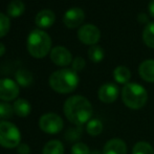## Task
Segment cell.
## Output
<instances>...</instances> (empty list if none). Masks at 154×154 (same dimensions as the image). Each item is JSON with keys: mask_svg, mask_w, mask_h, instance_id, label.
<instances>
[{"mask_svg": "<svg viewBox=\"0 0 154 154\" xmlns=\"http://www.w3.org/2000/svg\"><path fill=\"white\" fill-rule=\"evenodd\" d=\"M66 119L75 126H82L91 120L92 105L83 95H72L65 101L63 106Z\"/></svg>", "mask_w": 154, "mask_h": 154, "instance_id": "1", "label": "cell"}, {"mask_svg": "<svg viewBox=\"0 0 154 154\" xmlns=\"http://www.w3.org/2000/svg\"><path fill=\"white\" fill-rule=\"evenodd\" d=\"M51 89L58 93H70L79 85V75L73 69L63 68L54 71L48 80Z\"/></svg>", "mask_w": 154, "mask_h": 154, "instance_id": "2", "label": "cell"}, {"mask_svg": "<svg viewBox=\"0 0 154 154\" xmlns=\"http://www.w3.org/2000/svg\"><path fill=\"white\" fill-rule=\"evenodd\" d=\"M51 48V38L42 29H34L27 37V51L32 57L42 59L46 57Z\"/></svg>", "mask_w": 154, "mask_h": 154, "instance_id": "3", "label": "cell"}, {"mask_svg": "<svg viewBox=\"0 0 154 154\" xmlns=\"http://www.w3.org/2000/svg\"><path fill=\"white\" fill-rule=\"evenodd\" d=\"M122 100L125 106L137 110L143 108L148 101V93L145 87L137 83H128L122 89Z\"/></svg>", "mask_w": 154, "mask_h": 154, "instance_id": "4", "label": "cell"}, {"mask_svg": "<svg viewBox=\"0 0 154 154\" xmlns=\"http://www.w3.org/2000/svg\"><path fill=\"white\" fill-rule=\"evenodd\" d=\"M21 133L15 124L8 121L0 122V146L13 149L21 144Z\"/></svg>", "mask_w": 154, "mask_h": 154, "instance_id": "5", "label": "cell"}, {"mask_svg": "<svg viewBox=\"0 0 154 154\" xmlns=\"http://www.w3.org/2000/svg\"><path fill=\"white\" fill-rule=\"evenodd\" d=\"M39 127L43 132L47 134H57L63 129L64 122L59 114L49 112V113L43 114L40 118Z\"/></svg>", "mask_w": 154, "mask_h": 154, "instance_id": "6", "label": "cell"}, {"mask_svg": "<svg viewBox=\"0 0 154 154\" xmlns=\"http://www.w3.org/2000/svg\"><path fill=\"white\" fill-rule=\"evenodd\" d=\"M78 38L83 44L95 45L101 38V32L95 25L87 23L80 27L78 31Z\"/></svg>", "mask_w": 154, "mask_h": 154, "instance_id": "7", "label": "cell"}, {"mask_svg": "<svg viewBox=\"0 0 154 154\" xmlns=\"http://www.w3.org/2000/svg\"><path fill=\"white\" fill-rule=\"evenodd\" d=\"M19 92L20 89L17 82L8 78L0 79V100L3 102L13 101L18 97Z\"/></svg>", "mask_w": 154, "mask_h": 154, "instance_id": "8", "label": "cell"}, {"mask_svg": "<svg viewBox=\"0 0 154 154\" xmlns=\"http://www.w3.org/2000/svg\"><path fill=\"white\" fill-rule=\"evenodd\" d=\"M85 19V13L80 8H71L63 16V23L68 29H75L83 23Z\"/></svg>", "mask_w": 154, "mask_h": 154, "instance_id": "9", "label": "cell"}, {"mask_svg": "<svg viewBox=\"0 0 154 154\" xmlns=\"http://www.w3.org/2000/svg\"><path fill=\"white\" fill-rule=\"evenodd\" d=\"M51 60L54 64L65 67L72 63V56L66 47L56 46L51 51Z\"/></svg>", "mask_w": 154, "mask_h": 154, "instance_id": "10", "label": "cell"}, {"mask_svg": "<svg viewBox=\"0 0 154 154\" xmlns=\"http://www.w3.org/2000/svg\"><path fill=\"white\" fill-rule=\"evenodd\" d=\"M119 87L113 83H105L100 87L97 95L101 102L105 104H111L119 97Z\"/></svg>", "mask_w": 154, "mask_h": 154, "instance_id": "11", "label": "cell"}, {"mask_svg": "<svg viewBox=\"0 0 154 154\" xmlns=\"http://www.w3.org/2000/svg\"><path fill=\"white\" fill-rule=\"evenodd\" d=\"M103 154H127V145L121 138H112L105 144Z\"/></svg>", "mask_w": 154, "mask_h": 154, "instance_id": "12", "label": "cell"}, {"mask_svg": "<svg viewBox=\"0 0 154 154\" xmlns=\"http://www.w3.org/2000/svg\"><path fill=\"white\" fill-rule=\"evenodd\" d=\"M56 15L51 10H42L37 14L35 18L36 25L40 29H47L51 27L55 23Z\"/></svg>", "mask_w": 154, "mask_h": 154, "instance_id": "13", "label": "cell"}, {"mask_svg": "<svg viewBox=\"0 0 154 154\" xmlns=\"http://www.w3.org/2000/svg\"><path fill=\"white\" fill-rule=\"evenodd\" d=\"M138 73L144 81L154 83V60H145L138 67Z\"/></svg>", "mask_w": 154, "mask_h": 154, "instance_id": "14", "label": "cell"}, {"mask_svg": "<svg viewBox=\"0 0 154 154\" xmlns=\"http://www.w3.org/2000/svg\"><path fill=\"white\" fill-rule=\"evenodd\" d=\"M15 114H17L20 118H25L32 111V106L29 102L25 99H18L13 104Z\"/></svg>", "mask_w": 154, "mask_h": 154, "instance_id": "15", "label": "cell"}, {"mask_svg": "<svg viewBox=\"0 0 154 154\" xmlns=\"http://www.w3.org/2000/svg\"><path fill=\"white\" fill-rule=\"evenodd\" d=\"M113 78L116 83L126 85V84L129 83V80L131 79V71L129 70L128 67L120 65V66L114 68Z\"/></svg>", "mask_w": 154, "mask_h": 154, "instance_id": "16", "label": "cell"}, {"mask_svg": "<svg viewBox=\"0 0 154 154\" xmlns=\"http://www.w3.org/2000/svg\"><path fill=\"white\" fill-rule=\"evenodd\" d=\"M24 11L25 5L23 3V1H21V0H13V1H11L8 3V8H6V14L10 17L17 18V17H20L24 13Z\"/></svg>", "mask_w": 154, "mask_h": 154, "instance_id": "17", "label": "cell"}, {"mask_svg": "<svg viewBox=\"0 0 154 154\" xmlns=\"http://www.w3.org/2000/svg\"><path fill=\"white\" fill-rule=\"evenodd\" d=\"M15 79L17 84L21 87H29L32 83V75L27 69H18L15 73Z\"/></svg>", "mask_w": 154, "mask_h": 154, "instance_id": "18", "label": "cell"}, {"mask_svg": "<svg viewBox=\"0 0 154 154\" xmlns=\"http://www.w3.org/2000/svg\"><path fill=\"white\" fill-rule=\"evenodd\" d=\"M42 154H64V146L60 140H51L45 144Z\"/></svg>", "mask_w": 154, "mask_h": 154, "instance_id": "19", "label": "cell"}, {"mask_svg": "<svg viewBox=\"0 0 154 154\" xmlns=\"http://www.w3.org/2000/svg\"><path fill=\"white\" fill-rule=\"evenodd\" d=\"M143 41L150 48H154V22H150L143 31Z\"/></svg>", "mask_w": 154, "mask_h": 154, "instance_id": "20", "label": "cell"}, {"mask_svg": "<svg viewBox=\"0 0 154 154\" xmlns=\"http://www.w3.org/2000/svg\"><path fill=\"white\" fill-rule=\"evenodd\" d=\"M86 131L91 136L100 135L103 131V123L97 119H91L86 124Z\"/></svg>", "mask_w": 154, "mask_h": 154, "instance_id": "21", "label": "cell"}, {"mask_svg": "<svg viewBox=\"0 0 154 154\" xmlns=\"http://www.w3.org/2000/svg\"><path fill=\"white\" fill-rule=\"evenodd\" d=\"M104 56H105L104 49L99 45H92L88 49V58L93 63H100L104 59Z\"/></svg>", "mask_w": 154, "mask_h": 154, "instance_id": "22", "label": "cell"}, {"mask_svg": "<svg viewBox=\"0 0 154 154\" xmlns=\"http://www.w3.org/2000/svg\"><path fill=\"white\" fill-rule=\"evenodd\" d=\"M132 154H154V149L149 143L142 140L134 145Z\"/></svg>", "mask_w": 154, "mask_h": 154, "instance_id": "23", "label": "cell"}, {"mask_svg": "<svg viewBox=\"0 0 154 154\" xmlns=\"http://www.w3.org/2000/svg\"><path fill=\"white\" fill-rule=\"evenodd\" d=\"M14 108L8 102H0V119L1 120H8L11 119L14 114Z\"/></svg>", "mask_w": 154, "mask_h": 154, "instance_id": "24", "label": "cell"}, {"mask_svg": "<svg viewBox=\"0 0 154 154\" xmlns=\"http://www.w3.org/2000/svg\"><path fill=\"white\" fill-rule=\"evenodd\" d=\"M11 21L8 16L4 15L3 13H0V38L4 37L10 31Z\"/></svg>", "mask_w": 154, "mask_h": 154, "instance_id": "25", "label": "cell"}, {"mask_svg": "<svg viewBox=\"0 0 154 154\" xmlns=\"http://www.w3.org/2000/svg\"><path fill=\"white\" fill-rule=\"evenodd\" d=\"M82 134V128L81 126H77V127H71L67 129L66 133H65V138L69 142L72 140H77L81 137Z\"/></svg>", "mask_w": 154, "mask_h": 154, "instance_id": "26", "label": "cell"}, {"mask_svg": "<svg viewBox=\"0 0 154 154\" xmlns=\"http://www.w3.org/2000/svg\"><path fill=\"white\" fill-rule=\"evenodd\" d=\"M89 148L84 143H77L71 147V154H90Z\"/></svg>", "mask_w": 154, "mask_h": 154, "instance_id": "27", "label": "cell"}, {"mask_svg": "<svg viewBox=\"0 0 154 154\" xmlns=\"http://www.w3.org/2000/svg\"><path fill=\"white\" fill-rule=\"evenodd\" d=\"M85 66H86V62L82 57L75 58V59L72 60V63H71V67H72L71 69H73L75 72L83 70V69L85 68Z\"/></svg>", "mask_w": 154, "mask_h": 154, "instance_id": "28", "label": "cell"}, {"mask_svg": "<svg viewBox=\"0 0 154 154\" xmlns=\"http://www.w3.org/2000/svg\"><path fill=\"white\" fill-rule=\"evenodd\" d=\"M17 153L18 154H29L31 153V148L27 144L25 143H21L18 147H17Z\"/></svg>", "mask_w": 154, "mask_h": 154, "instance_id": "29", "label": "cell"}, {"mask_svg": "<svg viewBox=\"0 0 154 154\" xmlns=\"http://www.w3.org/2000/svg\"><path fill=\"white\" fill-rule=\"evenodd\" d=\"M137 20L140 23H143V24H148V23H150V21H149V18L148 16H147L146 14H144V13H140V15L137 16Z\"/></svg>", "mask_w": 154, "mask_h": 154, "instance_id": "30", "label": "cell"}, {"mask_svg": "<svg viewBox=\"0 0 154 154\" xmlns=\"http://www.w3.org/2000/svg\"><path fill=\"white\" fill-rule=\"evenodd\" d=\"M148 10H149V13H150V15L154 18V0H151V1L149 2Z\"/></svg>", "mask_w": 154, "mask_h": 154, "instance_id": "31", "label": "cell"}, {"mask_svg": "<svg viewBox=\"0 0 154 154\" xmlns=\"http://www.w3.org/2000/svg\"><path fill=\"white\" fill-rule=\"evenodd\" d=\"M4 53H5V46H4L3 43L0 42V57H1V56H3Z\"/></svg>", "mask_w": 154, "mask_h": 154, "instance_id": "32", "label": "cell"}, {"mask_svg": "<svg viewBox=\"0 0 154 154\" xmlns=\"http://www.w3.org/2000/svg\"><path fill=\"white\" fill-rule=\"evenodd\" d=\"M90 154H101V152H99V151H93V152H91Z\"/></svg>", "mask_w": 154, "mask_h": 154, "instance_id": "33", "label": "cell"}]
</instances>
